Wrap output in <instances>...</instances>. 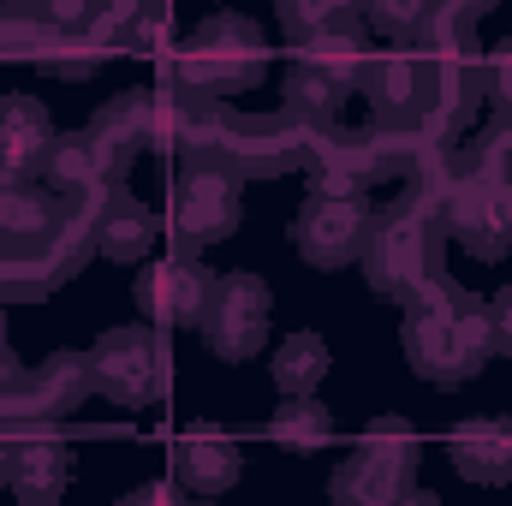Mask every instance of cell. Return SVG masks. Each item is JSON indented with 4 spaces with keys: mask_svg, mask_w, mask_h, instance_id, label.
Wrapping results in <instances>:
<instances>
[{
    "mask_svg": "<svg viewBox=\"0 0 512 506\" xmlns=\"http://www.w3.org/2000/svg\"><path fill=\"white\" fill-rule=\"evenodd\" d=\"M60 131L36 96H0V185H42Z\"/></svg>",
    "mask_w": 512,
    "mask_h": 506,
    "instance_id": "5bb4252c",
    "label": "cell"
},
{
    "mask_svg": "<svg viewBox=\"0 0 512 506\" xmlns=\"http://www.w3.org/2000/svg\"><path fill=\"white\" fill-rule=\"evenodd\" d=\"M155 233H161V221H155L149 203H137L126 185L102 191V203H96V256H108V262H143L149 245H155Z\"/></svg>",
    "mask_w": 512,
    "mask_h": 506,
    "instance_id": "d6986e66",
    "label": "cell"
},
{
    "mask_svg": "<svg viewBox=\"0 0 512 506\" xmlns=\"http://www.w3.org/2000/svg\"><path fill=\"white\" fill-rule=\"evenodd\" d=\"M0 364H12V352H6V310H0Z\"/></svg>",
    "mask_w": 512,
    "mask_h": 506,
    "instance_id": "1f68e13d",
    "label": "cell"
},
{
    "mask_svg": "<svg viewBox=\"0 0 512 506\" xmlns=\"http://www.w3.org/2000/svg\"><path fill=\"white\" fill-rule=\"evenodd\" d=\"M423 18H429L423 0H382L364 12V30H382V36H393V48H405V42H417Z\"/></svg>",
    "mask_w": 512,
    "mask_h": 506,
    "instance_id": "484cf974",
    "label": "cell"
},
{
    "mask_svg": "<svg viewBox=\"0 0 512 506\" xmlns=\"http://www.w3.org/2000/svg\"><path fill=\"white\" fill-rule=\"evenodd\" d=\"M120 506H179V489H137Z\"/></svg>",
    "mask_w": 512,
    "mask_h": 506,
    "instance_id": "f546056e",
    "label": "cell"
},
{
    "mask_svg": "<svg viewBox=\"0 0 512 506\" xmlns=\"http://www.w3.org/2000/svg\"><path fill=\"white\" fill-rule=\"evenodd\" d=\"M239 471H245V453H239V441L221 435V429H185V435L173 441V489L191 495V501L227 495V489L239 483Z\"/></svg>",
    "mask_w": 512,
    "mask_h": 506,
    "instance_id": "2e32d148",
    "label": "cell"
},
{
    "mask_svg": "<svg viewBox=\"0 0 512 506\" xmlns=\"http://www.w3.org/2000/svg\"><path fill=\"white\" fill-rule=\"evenodd\" d=\"M90 387L114 405H155L167 393V352L155 340V328L143 322H126V328H108L90 352Z\"/></svg>",
    "mask_w": 512,
    "mask_h": 506,
    "instance_id": "30bf717a",
    "label": "cell"
},
{
    "mask_svg": "<svg viewBox=\"0 0 512 506\" xmlns=\"http://www.w3.org/2000/svg\"><path fill=\"white\" fill-rule=\"evenodd\" d=\"M447 233L477 262H501L512 251V179H459L447 197Z\"/></svg>",
    "mask_w": 512,
    "mask_h": 506,
    "instance_id": "7c38bea8",
    "label": "cell"
},
{
    "mask_svg": "<svg viewBox=\"0 0 512 506\" xmlns=\"http://www.w3.org/2000/svg\"><path fill=\"white\" fill-rule=\"evenodd\" d=\"M340 12H346L340 0H304V6H298V0H286V6H280V30L292 36V48H304V42H310V36H322Z\"/></svg>",
    "mask_w": 512,
    "mask_h": 506,
    "instance_id": "4316f807",
    "label": "cell"
},
{
    "mask_svg": "<svg viewBox=\"0 0 512 506\" xmlns=\"http://www.w3.org/2000/svg\"><path fill=\"white\" fill-rule=\"evenodd\" d=\"M42 191L54 203H78V197H102L108 191V173H102V161H96V149H90L84 131H66L54 143V155L42 167Z\"/></svg>",
    "mask_w": 512,
    "mask_h": 506,
    "instance_id": "44dd1931",
    "label": "cell"
},
{
    "mask_svg": "<svg viewBox=\"0 0 512 506\" xmlns=\"http://www.w3.org/2000/svg\"><path fill=\"white\" fill-rule=\"evenodd\" d=\"M370 227H376V203L364 191H328V185H316L298 203V215H292V251L304 256L310 268L334 274V268H346V262L364 256Z\"/></svg>",
    "mask_w": 512,
    "mask_h": 506,
    "instance_id": "52a82bcc",
    "label": "cell"
},
{
    "mask_svg": "<svg viewBox=\"0 0 512 506\" xmlns=\"http://www.w3.org/2000/svg\"><path fill=\"white\" fill-rule=\"evenodd\" d=\"M483 102H495V114H512V36L483 54Z\"/></svg>",
    "mask_w": 512,
    "mask_h": 506,
    "instance_id": "83f0119b",
    "label": "cell"
},
{
    "mask_svg": "<svg viewBox=\"0 0 512 506\" xmlns=\"http://www.w3.org/2000/svg\"><path fill=\"white\" fill-rule=\"evenodd\" d=\"M268 435H274V447H286V453H322L328 441H334V411L310 393V399H280V411L268 417Z\"/></svg>",
    "mask_w": 512,
    "mask_h": 506,
    "instance_id": "603a6c76",
    "label": "cell"
},
{
    "mask_svg": "<svg viewBox=\"0 0 512 506\" xmlns=\"http://www.w3.org/2000/svg\"><path fill=\"white\" fill-rule=\"evenodd\" d=\"M423 78H429V66H423L417 48H382V54L370 60V72H364L358 90L370 96L376 120L411 126V114H417V102H423Z\"/></svg>",
    "mask_w": 512,
    "mask_h": 506,
    "instance_id": "ac0fdd59",
    "label": "cell"
},
{
    "mask_svg": "<svg viewBox=\"0 0 512 506\" xmlns=\"http://www.w3.org/2000/svg\"><path fill=\"white\" fill-rule=\"evenodd\" d=\"M84 137H90V149H96L108 185H120V173L137 161V149L155 143V90H126V96L102 102L96 120L84 126Z\"/></svg>",
    "mask_w": 512,
    "mask_h": 506,
    "instance_id": "9a60e30c",
    "label": "cell"
},
{
    "mask_svg": "<svg viewBox=\"0 0 512 506\" xmlns=\"http://www.w3.org/2000/svg\"><path fill=\"white\" fill-rule=\"evenodd\" d=\"M262 72H268V36L245 12H215V18L191 24L173 48V84L191 96L227 102V108H233V96L262 84Z\"/></svg>",
    "mask_w": 512,
    "mask_h": 506,
    "instance_id": "3957f363",
    "label": "cell"
},
{
    "mask_svg": "<svg viewBox=\"0 0 512 506\" xmlns=\"http://www.w3.org/2000/svg\"><path fill=\"white\" fill-rule=\"evenodd\" d=\"M411 149H417V137L405 126H387V120L352 131L334 126L328 137H316L310 167H316V185H328V191H370L382 179H405Z\"/></svg>",
    "mask_w": 512,
    "mask_h": 506,
    "instance_id": "8992f818",
    "label": "cell"
},
{
    "mask_svg": "<svg viewBox=\"0 0 512 506\" xmlns=\"http://www.w3.org/2000/svg\"><path fill=\"white\" fill-rule=\"evenodd\" d=\"M0 483H6V477H0Z\"/></svg>",
    "mask_w": 512,
    "mask_h": 506,
    "instance_id": "e575fe53",
    "label": "cell"
},
{
    "mask_svg": "<svg viewBox=\"0 0 512 506\" xmlns=\"http://www.w3.org/2000/svg\"><path fill=\"white\" fill-rule=\"evenodd\" d=\"M179 506H215V501H191V495H179Z\"/></svg>",
    "mask_w": 512,
    "mask_h": 506,
    "instance_id": "d6a6232c",
    "label": "cell"
},
{
    "mask_svg": "<svg viewBox=\"0 0 512 506\" xmlns=\"http://www.w3.org/2000/svg\"><path fill=\"white\" fill-rule=\"evenodd\" d=\"M417 459H423V441L405 417H376L370 429H358L352 453L334 465L328 477V495L334 506H399L417 483Z\"/></svg>",
    "mask_w": 512,
    "mask_h": 506,
    "instance_id": "277c9868",
    "label": "cell"
},
{
    "mask_svg": "<svg viewBox=\"0 0 512 506\" xmlns=\"http://www.w3.org/2000/svg\"><path fill=\"white\" fill-rule=\"evenodd\" d=\"M441 245H447V203L423 191H399V203L376 209V227L358 256L370 292L411 304L429 280H441Z\"/></svg>",
    "mask_w": 512,
    "mask_h": 506,
    "instance_id": "7a4b0ae2",
    "label": "cell"
},
{
    "mask_svg": "<svg viewBox=\"0 0 512 506\" xmlns=\"http://www.w3.org/2000/svg\"><path fill=\"white\" fill-rule=\"evenodd\" d=\"M268 322H274V292L262 274H215L197 334L221 364H251L268 346Z\"/></svg>",
    "mask_w": 512,
    "mask_h": 506,
    "instance_id": "9c48e42d",
    "label": "cell"
},
{
    "mask_svg": "<svg viewBox=\"0 0 512 506\" xmlns=\"http://www.w3.org/2000/svg\"><path fill=\"white\" fill-rule=\"evenodd\" d=\"M209 292H215V274L185 251L149 262L131 286V298L143 310V328H197L203 310H209Z\"/></svg>",
    "mask_w": 512,
    "mask_h": 506,
    "instance_id": "8fae6325",
    "label": "cell"
},
{
    "mask_svg": "<svg viewBox=\"0 0 512 506\" xmlns=\"http://www.w3.org/2000/svg\"><path fill=\"white\" fill-rule=\"evenodd\" d=\"M72 447L54 429H18L0 441V477L18 489V501H60L72 483Z\"/></svg>",
    "mask_w": 512,
    "mask_h": 506,
    "instance_id": "4fadbf2b",
    "label": "cell"
},
{
    "mask_svg": "<svg viewBox=\"0 0 512 506\" xmlns=\"http://www.w3.org/2000/svg\"><path fill=\"white\" fill-rule=\"evenodd\" d=\"M54 292V274L36 245H0V310L6 304H36Z\"/></svg>",
    "mask_w": 512,
    "mask_h": 506,
    "instance_id": "d4e9b609",
    "label": "cell"
},
{
    "mask_svg": "<svg viewBox=\"0 0 512 506\" xmlns=\"http://www.w3.org/2000/svg\"><path fill=\"white\" fill-rule=\"evenodd\" d=\"M239 215H245V203H239V179H233L227 167H209V161L179 167L167 227H173V239H179L185 256L233 239V233H239Z\"/></svg>",
    "mask_w": 512,
    "mask_h": 506,
    "instance_id": "ba28073f",
    "label": "cell"
},
{
    "mask_svg": "<svg viewBox=\"0 0 512 506\" xmlns=\"http://www.w3.org/2000/svg\"><path fill=\"white\" fill-rule=\"evenodd\" d=\"M54 227V197L42 185H0V245H36Z\"/></svg>",
    "mask_w": 512,
    "mask_h": 506,
    "instance_id": "cb8c5ba5",
    "label": "cell"
},
{
    "mask_svg": "<svg viewBox=\"0 0 512 506\" xmlns=\"http://www.w3.org/2000/svg\"><path fill=\"white\" fill-rule=\"evenodd\" d=\"M489 340H495L501 358H512V286H501L495 304H489Z\"/></svg>",
    "mask_w": 512,
    "mask_h": 506,
    "instance_id": "f1b7e54d",
    "label": "cell"
},
{
    "mask_svg": "<svg viewBox=\"0 0 512 506\" xmlns=\"http://www.w3.org/2000/svg\"><path fill=\"white\" fill-rule=\"evenodd\" d=\"M447 459L459 477H471L483 489L512 483V417H465L447 435Z\"/></svg>",
    "mask_w": 512,
    "mask_h": 506,
    "instance_id": "e0dca14e",
    "label": "cell"
},
{
    "mask_svg": "<svg viewBox=\"0 0 512 506\" xmlns=\"http://www.w3.org/2000/svg\"><path fill=\"white\" fill-rule=\"evenodd\" d=\"M310 155H316V137L304 126H292L286 114H239V108H227L203 161L227 167L245 185V179H286V173L310 167Z\"/></svg>",
    "mask_w": 512,
    "mask_h": 506,
    "instance_id": "5b68a950",
    "label": "cell"
},
{
    "mask_svg": "<svg viewBox=\"0 0 512 506\" xmlns=\"http://www.w3.org/2000/svg\"><path fill=\"white\" fill-rule=\"evenodd\" d=\"M495 358V340H489V304L471 298L453 274L429 280L411 304H405V364L429 387L453 393L477 376L483 364Z\"/></svg>",
    "mask_w": 512,
    "mask_h": 506,
    "instance_id": "6da1fadb",
    "label": "cell"
},
{
    "mask_svg": "<svg viewBox=\"0 0 512 506\" xmlns=\"http://www.w3.org/2000/svg\"><path fill=\"white\" fill-rule=\"evenodd\" d=\"M18 506H66V501H18Z\"/></svg>",
    "mask_w": 512,
    "mask_h": 506,
    "instance_id": "836d02e7",
    "label": "cell"
},
{
    "mask_svg": "<svg viewBox=\"0 0 512 506\" xmlns=\"http://www.w3.org/2000/svg\"><path fill=\"white\" fill-rule=\"evenodd\" d=\"M328 364H334L328 340H322L316 328H298V334H286V340L274 346L268 376L280 387V399H310V393L322 387V376H328Z\"/></svg>",
    "mask_w": 512,
    "mask_h": 506,
    "instance_id": "7402d4cb",
    "label": "cell"
},
{
    "mask_svg": "<svg viewBox=\"0 0 512 506\" xmlns=\"http://www.w3.org/2000/svg\"><path fill=\"white\" fill-rule=\"evenodd\" d=\"M346 96H352V90H340L334 78H322V72L304 66V60H292L286 78H280V114H286L292 126H304L310 137H328V131L340 126Z\"/></svg>",
    "mask_w": 512,
    "mask_h": 506,
    "instance_id": "ffe728a7",
    "label": "cell"
},
{
    "mask_svg": "<svg viewBox=\"0 0 512 506\" xmlns=\"http://www.w3.org/2000/svg\"><path fill=\"white\" fill-rule=\"evenodd\" d=\"M399 506H441V501H435L429 489H411V495H405V501H399Z\"/></svg>",
    "mask_w": 512,
    "mask_h": 506,
    "instance_id": "4dcf8cb0",
    "label": "cell"
}]
</instances>
